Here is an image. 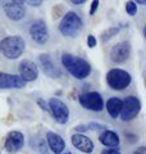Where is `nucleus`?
I'll return each instance as SVG.
<instances>
[{"label":"nucleus","mask_w":146,"mask_h":154,"mask_svg":"<svg viewBox=\"0 0 146 154\" xmlns=\"http://www.w3.org/2000/svg\"><path fill=\"white\" fill-rule=\"evenodd\" d=\"M24 145V135L19 131H11L4 143V148L9 153H17Z\"/></svg>","instance_id":"12"},{"label":"nucleus","mask_w":146,"mask_h":154,"mask_svg":"<svg viewBox=\"0 0 146 154\" xmlns=\"http://www.w3.org/2000/svg\"><path fill=\"white\" fill-rule=\"evenodd\" d=\"M131 55V44L128 41H120L110 49L109 57L114 63H124Z\"/></svg>","instance_id":"10"},{"label":"nucleus","mask_w":146,"mask_h":154,"mask_svg":"<svg viewBox=\"0 0 146 154\" xmlns=\"http://www.w3.org/2000/svg\"><path fill=\"white\" fill-rule=\"evenodd\" d=\"M23 2L30 4V5H32V7H40L44 0H23Z\"/></svg>","instance_id":"23"},{"label":"nucleus","mask_w":146,"mask_h":154,"mask_svg":"<svg viewBox=\"0 0 146 154\" xmlns=\"http://www.w3.org/2000/svg\"><path fill=\"white\" fill-rule=\"evenodd\" d=\"M104 107L106 108V112L110 116V118H118L119 114H120V109H122V100L117 96H111L106 100V103Z\"/></svg>","instance_id":"18"},{"label":"nucleus","mask_w":146,"mask_h":154,"mask_svg":"<svg viewBox=\"0 0 146 154\" xmlns=\"http://www.w3.org/2000/svg\"><path fill=\"white\" fill-rule=\"evenodd\" d=\"M136 4H140V5H144V4L146 3V0H135Z\"/></svg>","instance_id":"29"},{"label":"nucleus","mask_w":146,"mask_h":154,"mask_svg":"<svg viewBox=\"0 0 146 154\" xmlns=\"http://www.w3.org/2000/svg\"><path fill=\"white\" fill-rule=\"evenodd\" d=\"M49 112L59 125H65L69 121V108L68 105L58 98H51L49 100Z\"/></svg>","instance_id":"7"},{"label":"nucleus","mask_w":146,"mask_h":154,"mask_svg":"<svg viewBox=\"0 0 146 154\" xmlns=\"http://www.w3.org/2000/svg\"><path fill=\"white\" fill-rule=\"evenodd\" d=\"M126 12L128 13V16H136V13H137V5H136V3L132 2V0H128L126 3Z\"/></svg>","instance_id":"20"},{"label":"nucleus","mask_w":146,"mask_h":154,"mask_svg":"<svg viewBox=\"0 0 146 154\" xmlns=\"http://www.w3.org/2000/svg\"><path fill=\"white\" fill-rule=\"evenodd\" d=\"M62 64L77 80H84L91 73V64L89 62L69 53L62 55Z\"/></svg>","instance_id":"1"},{"label":"nucleus","mask_w":146,"mask_h":154,"mask_svg":"<svg viewBox=\"0 0 146 154\" xmlns=\"http://www.w3.org/2000/svg\"><path fill=\"white\" fill-rule=\"evenodd\" d=\"M64 154H73V153H69V152H67V153H64Z\"/></svg>","instance_id":"30"},{"label":"nucleus","mask_w":146,"mask_h":154,"mask_svg":"<svg viewBox=\"0 0 146 154\" xmlns=\"http://www.w3.org/2000/svg\"><path fill=\"white\" fill-rule=\"evenodd\" d=\"M118 31H119V27H110V28H108V30H105L103 32V35H101V41L105 42V41L110 40L111 37L118 33Z\"/></svg>","instance_id":"19"},{"label":"nucleus","mask_w":146,"mask_h":154,"mask_svg":"<svg viewBox=\"0 0 146 154\" xmlns=\"http://www.w3.org/2000/svg\"><path fill=\"white\" fill-rule=\"evenodd\" d=\"M26 82L17 75L0 72V89H22Z\"/></svg>","instance_id":"14"},{"label":"nucleus","mask_w":146,"mask_h":154,"mask_svg":"<svg viewBox=\"0 0 146 154\" xmlns=\"http://www.w3.org/2000/svg\"><path fill=\"white\" fill-rule=\"evenodd\" d=\"M99 4H100V0H92L91 8H90V14H91V16H94V14L96 13L97 8H99Z\"/></svg>","instance_id":"21"},{"label":"nucleus","mask_w":146,"mask_h":154,"mask_svg":"<svg viewBox=\"0 0 146 154\" xmlns=\"http://www.w3.org/2000/svg\"><path fill=\"white\" fill-rule=\"evenodd\" d=\"M141 110V102L137 96L129 95L124 100H122V109H120V118L122 121L128 122L137 117Z\"/></svg>","instance_id":"5"},{"label":"nucleus","mask_w":146,"mask_h":154,"mask_svg":"<svg viewBox=\"0 0 146 154\" xmlns=\"http://www.w3.org/2000/svg\"><path fill=\"white\" fill-rule=\"evenodd\" d=\"M72 4H75V5H81V4L86 3V0H71Z\"/></svg>","instance_id":"26"},{"label":"nucleus","mask_w":146,"mask_h":154,"mask_svg":"<svg viewBox=\"0 0 146 154\" xmlns=\"http://www.w3.org/2000/svg\"><path fill=\"white\" fill-rule=\"evenodd\" d=\"M96 38L94 35H89L87 36V45H89V48H95L96 46Z\"/></svg>","instance_id":"22"},{"label":"nucleus","mask_w":146,"mask_h":154,"mask_svg":"<svg viewBox=\"0 0 146 154\" xmlns=\"http://www.w3.org/2000/svg\"><path fill=\"white\" fill-rule=\"evenodd\" d=\"M46 143L50 150L54 154H62L65 150V141L59 134L54 131H47L46 132Z\"/></svg>","instance_id":"16"},{"label":"nucleus","mask_w":146,"mask_h":154,"mask_svg":"<svg viewBox=\"0 0 146 154\" xmlns=\"http://www.w3.org/2000/svg\"><path fill=\"white\" fill-rule=\"evenodd\" d=\"M101 154H122L118 149H104L101 150Z\"/></svg>","instance_id":"24"},{"label":"nucleus","mask_w":146,"mask_h":154,"mask_svg":"<svg viewBox=\"0 0 146 154\" xmlns=\"http://www.w3.org/2000/svg\"><path fill=\"white\" fill-rule=\"evenodd\" d=\"M3 9L5 16L12 21H19L26 14L23 0H3Z\"/></svg>","instance_id":"8"},{"label":"nucleus","mask_w":146,"mask_h":154,"mask_svg":"<svg viewBox=\"0 0 146 154\" xmlns=\"http://www.w3.org/2000/svg\"><path fill=\"white\" fill-rule=\"evenodd\" d=\"M30 36L32 40L40 45H44L49 40V30L45 21L42 19H36L30 26Z\"/></svg>","instance_id":"9"},{"label":"nucleus","mask_w":146,"mask_h":154,"mask_svg":"<svg viewBox=\"0 0 146 154\" xmlns=\"http://www.w3.org/2000/svg\"><path fill=\"white\" fill-rule=\"evenodd\" d=\"M24 48H26V42L18 35L7 36L0 40V53L8 59H18L23 54Z\"/></svg>","instance_id":"2"},{"label":"nucleus","mask_w":146,"mask_h":154,"mask_svg":"<svg viewBox=\"0 0 146 154\" xmlns=\"http://www.w3.org/2000/svg\"><path fill=\"white\" fill-rule=\"evenodd\" d=\"M132 154H146V148L145 146H140L137 148Z\"/></svg>","instance_id":"25"},{"label":"nucleus","mask_w":146,"mask_h":154,"mask_svg":"<svg viewBox=\"0 0 146 154\" xmlns=\"http://www.w3.org/2000/svg\"><path fill=\"white\" fill-rule=\"evenodd\" d=\"M38 104L41 105V107H42V109H44V110H46V112H49V107H46V104L42 102V99H40V100H38Z\"/></svg>","instance_id":"27"},{"label":"nucleus","mask_w":146,"mask_h":154,"mask_svg":"<svg viewBox=\"0 0 146 154\" xmlns=\"http://www.w3.org/2000/svg\"><path fill=\"white\" fill-rule=\"evenodd\" d=\"M38 60H40V64L42 67V71L46 76H49L50 79H59L62 76L60 69L55 66V63L51 60V58L49 54H41L38 57Z\"/></svg>","instance_id":"15"},{"label":"nucleus","mask_w":146,"mask_h":154,"mask_svg":"<svg viewBox=\"0 0 146 154\" xmlns=\"http://www.w3.org/2000/svg\"><path fill=\"white\" fill-rule=\"evenodd\" d=\"M131 81H132V77L124 69L113 68L106 73V82H108L109 88L117 91H122L127 89L131 84Z\"/></svg>","instance_id":"4"},{"label":"nucleus","mask_w":146,"mask_h":154,"mask_svg":"<svg viewBox=\"0 0 146 154\" xmlns=\"http://www.w3.org/2000/svg\"><path fill=\"white\" fill-rule=\"evenodd\" d=\"M82 27H84V23L78 14L75 12H68L60 21L59 32L65 37H76L81 32Z\"/></svg>","instance_id":"3"},{"label":"nucleus","mask_w":146,"mask_h":154,"mask_svg":"<svg viewBox=\"0 0 146 154\" xmlns=\"http://www.w3.org/2000/svg\"><path fill=\"white\" fill-rule=\"evenodd\" d=\"M71 143H72V145L75 146L76 149H78L80 152L86 153V154L92 153V152H94V149H95V145H94V143H92V140L89 136L84 135V134H75V135H72Z\"/></svg>","instance_id":"13"},{"label":"nucleus","mask_w":146,"mask_h":154,"mask_svg":"<svg viewBox=\"0 0 146 154\" xmlns=\"http://www.w3.org/2000/svg\"><path fill=\"white\" fill-rule=\"evenodd\" d=\"M18 71H19V77L24 82H31V81L37 80L38 77V68L32 60H28V59L22 60L19 63Z\"/></svg>","instance_id":"11"},{"label":"nucleus","mask_w":146,"mask_h":154,"mask_svg":"<svg viewBox=\"0 0 146 154\" xmlns=\"http://www.w3.org/2000/svg\"><path fill=\"white\" fill-rule=\"evenodd\" d=\"M78 102L81 107H84L87 110L91 112H101L104 109V99L97 91H87L80 95Z\"/></svg>","instance_id":"6"},{"label":"nucleus","mask_w":146,"mask_h":154,"mask_svg":"<svg viewBox=\"0 0 146 154\" xmlns=\"http://www.w3.org/2000/svg\"><path fill=\"white\" fill-rule=\"evenodd\" d=\"M99 141L103 144L104 146L118 148L119 144H120V139H119V135L115 131H111V130H104L99 136Z\"/></svg>","instance_id":"17"},{"label":"nucleus","mask_w":146,"mask_h":154,"mask_svg":"<svg viewBox=\"0 0 146 154\" xmlns=\"http://www.w3.org/2000/svg\"><path fill=\"white\" fill-rule=\"evenodd\" d=\"M76 130H77V131H78V134H80V132H82V131H87L89 128H87V126H77Z\"/></svg>","instance_id":"28"}]
</instances>
